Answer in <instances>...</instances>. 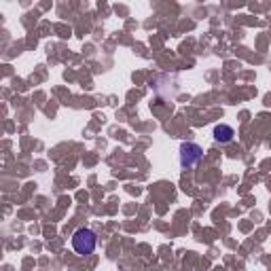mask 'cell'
<instances>
[{"label": "cell", "instance_id": "6da1fadb", "mask_svg": "<svg viewBox=\"0 0 271 271\" xmlns=\"http://www.w3.org/2000/svg\"><path fill=\"white\" fill-rule=\"evenodd\" d=\"M96 246H98V235L91 229H87V227L76 229L72 233V248H74L76 254L87 256V254H91L96 250Z\"/></svg>", "mask_w": 271, "mask_h": 271}, {"label": "cell", "instance_id": "7a4b0ae2", "mask_svg": "<svg viewBox=\"0 0 271 271\" xmlns=\"http://www.w3.org/2000/svg\"><path fill=\"white\" fill-rule=\"evenodd\" d=\"M203 157V148L195 142H184L180 146V168H193Z\"/></svg>", "mask_w": 271, "mask_h": 271}, {"label": "cell", "instance_id": "3957f363", "mask_svg": "<svg viewBox=\"0 0 271 271\" xmlns=\"http://www.w3.org/2000/svg\"><path fill=\"white\" fill-rule=\"evenodd\" d=\"M233 136H235V130H233L231 125H227V123H220V125L214 127V140L220 142V144H227V142H231Z\"/></svg>", "mask_w": 271, "mask_h": 271}]
</instances>
